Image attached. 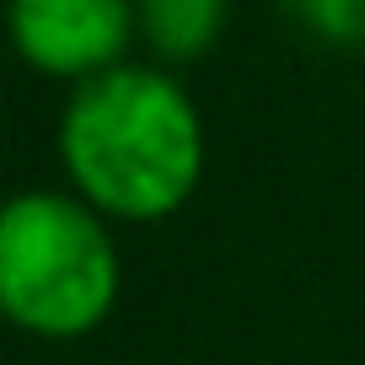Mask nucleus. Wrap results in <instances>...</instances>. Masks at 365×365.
Returning <instances> with one entry per match:
<instances>
[{"label":"nucleus","instance_id":"nucleus-1","mask_svg":"<svg viewBox=\"0 0 365 365\" xmlns=\"http://www.w3.org/2000/svg\"><path fill=\"white\" fill-rule=\"evenodd\" d=\"M210 140L199 103L172 70L118 65L70 86L59 167L70 194L113 226H161L205 182Z\"/></svg>","mask_w":365,"mask_h":365},{"label":"nucleus","instance_id":"nucleus-2","mask_svg":"<svg viewBox=\"0 0 365 365\" xmlns=\"http://www.w3.org/2000/svg\"><path fill=\"white\" fill-rule=\"evenodd\" d=\"M124 296L113 220L70 188H27L0 210V312L43 344L91 339Z\"/></svg>","mask_w":365,"mask_h":365},{"label":"nucleus","instance_id":"nucleus-3","mask_svg":"<svg viewBox=\"0 0 365 365\" xmlns=\"http://www.w3.org/2000/svg\"><path fill=\"white\" fill-rule=\"evenodd\" d=\"M140 38L135 0H11V43L27 70L48 81H97L129 65Z\"/></svg>","mask_w":365,"mask_h":365},{"label":"nucleus","instance_id":"nucleus-4","mask_svg":"<svg viewBox=\"0 0 365 365\" xmlns=\"http://www.w3.org/2000/svg\"><path fill=\"white\" fill-rule=\"evenodd\" d=\"M226 11L231 0H135L140 43L161 70L199 65L226 33Z\"/></svg>","mask_w":365,"mask_h":365},{"label":"nucleus","instance_id":"nucleus-5","mask_svg":"<svg viewBox=\"0 0 365 365\" xmlns=\"http://www.w3.org/2000/svg\"><path fill=\"white\" fill-rule=\"evenodd\" d=\"M279 6L322 43H365V0H279Z\"/></svg>","mask_w":365,"mask_h":365}]
</instances>
